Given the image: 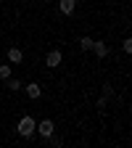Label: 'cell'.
<instances>
[{"mask_svg": "<svg viewBox=\"0 0 132 148\" xmlns=\"http://www.w3.org/2000/svg\"><path fill=\"white\" fill-rule=\"evenodd\" d=\"M34 130H37V119L34 116H21V119H18V127H16V132L18 135H21V138H32L34 135Z\"/></svg>", "mask_w": 132, "mask_h": 148, "instance_id": "cell-1", "label": "cell"}, {"mask_svg": "<svg viewBox=\"0 0 132 148\" xmlns=\"http://www.w3.org/2000/svg\"><path fill=\"white\" fill-rule=\"evenodd\" d=\"M61 61H64V53H61L58 48L48 50V56H45V66H48V69H58V66H61Z\"/></svg>", "mask_w": 132, "mask_h": 148, "instance_id": "cell-2", "label": "cell"}, {"mask_svg": "<svg viewBox=\"0 0 132 148\" xmlns=\"http://www.w3.org/2000/svg\"><path fill=\"white\" fill-rule=\"evenodd\" d=\"M37 135H40L42 140L45 138H50L53 132H55V124H53V119H42V122H37V130H34Z\"/></svg>", "mask_w": 132, "mask_h": 148, "instance_id": "cell-3", "label": "cell"}, {"mask_svg": "<svg viewBox=\"0 0 132 148\" xmlns=\"http://www.w3.org/2000/svg\"><path fill=\"white\" fill-rule=\"evenodd\" d=\"M21 90L27 92V98H29V101H40V98H42V87L37 85V82H29V85H24Z\"/></svg>", "mask_w": 132, "mask_h": 148, "instance_id": "cell-4", "label": "cell"}, {"mask_svg": "<svg viewBox=\"0 0 132 148\" xmlns=\"http://www.w3.org/2000/svg\"><path fill=\"white\" fill-rule=\"evenodd\" d=\"M5 56H8V64H21V61H24V50L16 48V45H11V48L5 50Z\"/></svg>", "mask_w": 132, "mask_h": 148, "instance_id": "cell-5", "label": "cell"}, {"mask_svg": "<svg viewBox=\"0 0 132 148\" xmlns=\"http://www.w3.org/2000/svg\"><path fill=\"white\" fill-rule=\"evenodd\" d=\"M79 0H58V11L64 16H74V8H77Z\"/></svg>", "mask_w": 132, "mask_h": 148, "instance_id": "cell-6", "label": "cell"}, {"mask_svg": "<svg viewBox=\"0 0 132 148\" xmlns=\"http://www.w3.org/2000/svg\"><path fill=\"white\" fill-rule=\"evenodd\" d=\"M90 50L95 53L98 58H106V56H108V45H106L103 40H95V42H92V48H90Z\"/></svg>", "mask_w": 132, "mask_h": 148, "instance_id": "cell-7", "label": "cell"}, {"mask_svg": "<svg viewBox=\"0 0 132 148\" xmlns=\"http://www.w3.org/2000/svg\"><path fill=\"white\" fill-rule=\"evenodd\" d=\"M5 87H8L11 92H18V90L24 87V85H21V79H16V77H8V79H5Z\"/></svg>", "mask_w": 132, "mask_h": 148, "instance_id": "cell-8", "label": "cell"}, {"mask_svg": "<svg viewBox=\"0 0 132 148\" xmlns=\"http://www.w3.org/2000/svg\"><path fill=\"white\" fill-rule=\"evenodd\" d=\"M92 42H95V40H92V37H90V34H85V37H79V40H77V45H79V50H90V48H92Z\"/></svg>", "mask_w": 132, "mask_h": 148, "instance_id": "cell-9", "label": "cell"}, {"mask_svg": "<svg viewBox=\"0 0 132 148\" xmlns=\"http://www.w3.org/2000/svg\"><path fill=\"white\" fill-rule=\"evenodd\" d=\"M11 69H13L11 64H0V79H8L11 77Z\"/></svg>", "mask_w": 132, "mask_h": 148, "instance_id": "cell-10", "label": "cell"}, {"mask_svg": "<svg viewBox=\"0 0 132 148\" xmlns=\"http://www.w3.org/2000/svg\"><path fill=\"white\" fill-rule=\"evenodd\" d=\"M95 106H98V108H101V111H103V108H106V106H108V98H106V95H101V98H98V101H95Z\"/></svg>", "mask_w": 132, "mask_h": 148, "instance_id": "cell-11", "label": "cell"}, {"mask_svg": "<svg viewBox=\"0 0 132 148\" xmlns=\"http://www.w3.org/2000/svg\"><path fill=\"white\" fill-rule=\"evenodd\" d=\"M122 50H124V53H132V40H129V37L122 42Z\"/></svg>", "mask_w": 132, "mask_h": 148, "instance_id": "cell-12", "label": "cell"}, {"mask_svg": "<svg viewBox=\"0 0 132 148\" xmlns=\"http://www.w3.org/2000/svg\"><path fill=\"white\" fill-rule=\"evenodd\" d=\"M103 95H106V98H111V95H114V87H111V85H108V82H106V85H103Z\"/></svg>", "mask_w": 132, "mask_h": 148, "instance_id": "cell-13", "label": "cell"}, {"mask_svg": "<svg viewBox=\"0 0 132 148\" xmlns=\"http://www.w3.org/2000/svg\"><path fill=\"white\" fill-rule=\"evenodd\" d=\"M42 3H50V0H42Z\"/></svg>", "mask_w": 132, "mask_h": 148, "instance_id": "cell-14", "label": "cell"}]
</instances>
